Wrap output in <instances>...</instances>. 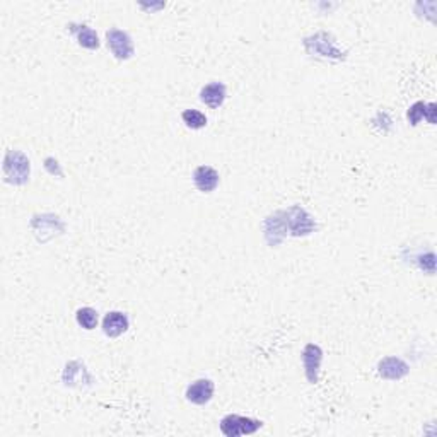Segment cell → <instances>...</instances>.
<instances>
[{
  "mask_svg": "<svg viewBox=\"0 0 437 437\" xmlns=\"http://www.w3.org/2000/svg\"><path fill=\"white\" fill-rule=\"evenodd\" d=\"M31 163L19 150H7L3 157V176L7 183L24 185L29 181Z\"/></svg>",
  "mask_w": 437,
  "mask_h": 437,
  "instance_id": "obj_1",
  "label": "cell"
},
{
  "mask_svg": "<svg viewBox=\"0 0 437 437\" xmlns=\"http://www.w3.org/2000/svg\"><path fill=\"white\" fill-rule=\"evenodd\" d=\"M263 422L257 421V418L243 417V415H226L220 421V431L227 437H237V436H250L260 431Z\"/></svg>",
  "mask_w": 437,
  "mask_h": 437,
  "instance_id": "obj_2",
  "label": "cell"
},
{
  "mask_svg": "<svg viewBox=\"0 0 437 437\" xmlns=\"http://www.w3.org/2000/svg\"><path fill=\"white\" fill-rule=\"evenodd\" d=\"M106 43H108V48L111 50V54H113L118 60H128V58L134 57L135 54L134 41H132L130 34H128L127 31L117 29V27L108 29Z\"/></svg>",
  "mask_w": 437,
  "mask_h": 437,
  "instance_id": "obj_3",
  "label": "cell"
},
{
  "mask_svg": "<svg viewBox=\"0 0 437 437\" xmlns=\"http://www.w3.org/2000/svg\"><path fill=\"white\" fill-rule=\"evenodd\" d=\"M285 224H287V231L292 236H307L316 229V222L314 219L307 214L304 209L300 207H291L289 211H284Z\"/></svg>",
  "mask_w": 437,
  "mask_h": 437,
  "instance_id": "obj_4",
  "label": "cell"
},
{
  "mask_svg": "<svg viewBox=\"0 0 437 437\" xmlns=\"http://www.w3.org/2000/svg\"><path fill=\"white\" fill-rule=\"evenodd\" d=\"M321 361H323V351H321L320 345L307 344L303 351V366L304 373H306V379L309 381L311 384L318 383Z\"/></svg>",
  "mask_w": 437,
  "mask_h": 437,
  "instance_id": "obj_5",
  "label": "cell"
},
{
  "mask_svg": "<svg viewBox=\"0 0 437 437\" xmlns=\"http://www.w3.org/2000/svg\"><path fill=\"white\" fill-rule=\"evenodd\" d=\"M265 227V237H267L268 244L270 246H277L284 241V237L287 236V224H285V215L284 211L275 212L274 215H270L263 224Z\"/></svg>",
  "mask_w": 437,
  "mask_h": 437,
  "instance_id": "obj_6",
  "label": "cell"
},
{
  "mask_svg": "<svg viewBox=\"0 0 437 437\" xmlns=\"http://www.w3.org/2000/svg\"><path fill=\"white\" fill-rule=\"evenodd\" d=\"M214 383L211 379H197L187 388V400L193 405H207L214 397Z\"/></svg>",
  "mask_w": 437,
  "mask_h": 437,
  "instance_id": "obj_7",
  "label": "cell"
},
{
  "mask_svg": "<svg viewBox=\"0 0 437 437\" xmlns=\"http://www.w3.org/2000/svg\"><path fill=\"white\" fill-rule=\"evenodd\" d=\"M377 373L383 379L398 381L410 373V367L400 357H386L377 364Z\"/></svg>",
  "mask_w": 437,
  "mask_h": 437,
  "instance_id": "obj_8",
  "label": "cell"
},
{
  "mask_svg": "<svg viewBox=\"0 0 437 437\" xmlns=\"http://www.w3.org/2000/svg\"><path fill=\"white\" fill-rule=\"evenodd\" d=\"M219 173L211 166H198L193 171V185L202 193H211L219 187Z\"/></svg>",
  "mask_w": 437,
  "mask_h": 437,
  "instance_id": "obj_9",
  "label": "cell"
},
{
  "mask_svg": "<svg viewBox=\"0 0 437 437\" xmlns=\"http://www.w3.org/2000/svg\"><path fill=\"white\" fill-rule=\"evenodd\" d=\"M128 327H130V320L121 311H111L103 320V331L110 338H117L123 335L128 330Z\"/></svg>",
  "mask_w": 437,
  "mask_h": 437,
  "instance_id": "obj_10",
  "label": "cell"
},
{
  "mask_svg": "<svg viewBox=\"0 0 437 437\" xmlns=\"http://www.w3.org/2000/svg\"><path fill=\"white\" fill-rule=\"evenodd\" d=\"M200 101L212 110H217L226 101V86L222 82H211L202 87Z\"/></svg>",
  "mask_w": 437,
  "mask_h": 437,
  "instance_id": "obj_11",
  "label": "cell"
},
{
  "mask_svg": "<svg viewBox=\"0 0 437 437\" xmlns=\"http://www.w3.org/2000/svg\"><path fill=\"white\" fill-rule=\"evenodd\" d=\"M71 31L77 36L80 47L87 48V50H97L99 48V38H97L96 31L89 27L87 24H71Z\"/></svg>",
  "mask_w": 437,
  "mask_h": 437,
  "instance_id": "obj_12",
  "label": "cell"
},
{
  "mask_svg": "<svg viewBox=\"0 0 437 437\" xmlns=\"http://www.w3.org/2000/svg\"><path fill=\"white\" fill-rule=\"evenodd\" d=\"M434 113H436V104L434 103H422V101H418V103H415L414 106L408 110L407 117H408V121H410L412 125H418L421 123L422 118H427L429 123L434 125L436 123Z\"/></svg>",
  "mask_w": 437,
  "mask_h": 437,
  "instance_id": "obj_13",
  "label": "cell"
},
{
  "mask_svg": "<svg viewBox=\"0 0 437 437\" xmlns=\"http://www.w3.org/2000/svg\"><path fill=\"white\" fill-rule=\"evenodd\" d=\"M84 379L93 381L91 379V374L87 373L84 364H80L79 361H73L65 366L64 383L67 384V386H80L79 383H84Z\"/></svg>",
  "mask_w": 437,
  "mask_h": 437,
  "instance_id": "obj_14",
  "label": "cell"
},
{
  "mask_svg": "<svg viewBox=\"0 0 437 437\" xmlns=\"http://www.w3.org/2000/svg\"><path fill=\"white\" fill-rule=\"evenodd\" d=\"M75 320L79 327H82L84 330H94L97 324V311L93 307H80L75 313Z\"/></svg>",
  "mask_w": 437,
  "mask_h": 437,
  "instance_id": "obj_15",
  "label": "cell"
},
{
  "mask_svg": "<svg viewBox=\"0 0 437 437\" xmlns=\"http://www.w3.org/2000/svg\"><path fill=\"white\" fill-rule=\"evenodd\" d=\"M181 118H183L185 125L191 128V130H200V128L207 125V117L198 110H185L181 113Z\"/></svg>",
  "mask_w": 437,
  "mask_h": 437,
  "instance_id": "obj_16",
  "label": "cell"
}]
</instances>
